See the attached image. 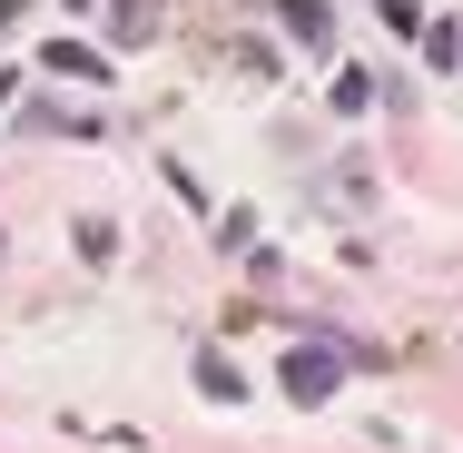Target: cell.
I'll list each match as a JSON object with an SVG mask.
<instances>
[{
	"label": "cell",
	"mask_w": 463,
	"mask_h": 453,
	"mask_svg": "<svg viewBox=\"0 0 463 453\" xmlns=\"http://www.w3.org/2000/svg\"><path fill=\"white\" fill-rule=\"evenodd\" d=\"M335 374H345V355L296 345V355H286V394H296V404H326V394H335Z\"/></svg>",
	"instance_id": "6da1fadb"
},
{
	"label": "cell",
	"mask_w": 463,
	"mask_h": 453,
	"mask_svg": "<svg viewBox=\"0 0 463 453\" xmlns=\"http://www.w3.org/2000/svg\"><path fill=\"white\" fill-rule=\"evenodd\" d=\"M197 394H227V404H237L247 384H237V364H227V355H197Z\"/></svg>",
	"instance_id": "7a4b0ae2"
},
{
	"label": "cell",
	"mask_w": 463,
	"mask_h": 453,
	"mask_svg": "<svg viewBox=\"0 0 463 453\" xmlns=\"http://www.w3.org/2000/svg\"><path fill=\"white\" fill-rule=\"evenodd\" d=\"M286 20H296V40H306V50H326V0H286Z\"/></svg>",
	"instance_id": "3957f363"
},
{
	"label": "cell",
	"mask_w": 463,
	"mask_h": 453,
	"mask_svg": "<svg viewBox=\"0 0 463 453\" xmlns=\"http://www.w3.org/2000/svg\"><path fill=\"white\" fill-rule=\"evenodd\" d=\"M10 20H20V0H0V30H10Z\"/></svg>",
	"instance_id": "277c9868"
}]
</instances>
